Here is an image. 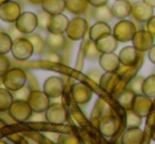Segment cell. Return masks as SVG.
Segmentation results:
<instances>
[{
	"instance_id": "cell-1",
	"label": "cell",
	"mask_w": 155,
	"mask_h": 144,
	"mask_svg": "<svg viewBox=\"0 0 155 144\" xmlns=\"http://www.w3.org/2000/svg\"><path fill=\"white\" fill-rule=\"evenodd\" d=\"M1 80H2L1 82L5 85V87L9 89V90H19L28 82L27 71H24L20 68L10 69L5 75L1 76Z\"/></svg>"
},
{
	"instance_id": "cell-2",
	"label": "cell",
	"mask_w": 155,
	"mask_h": 144,
	"mask_svg": "<svg viewBox=\"0 0 155 144\" xmlns=\"http://www.w3.org/2000/svg\"><path fill=\"white\" fill-rule=\"evenodd\" d=\"M8 111L16 122H26L30 120L33 114V109L31 108L29 102L25 100H14Z\"/></svg>"
},
{
	"instance_id": "cell-3",
	"label": "cell",
	"mask_w": 155,
	"mask_h": 144,
	"mask_svg": "<svg viewBox=\"0 0 155 144\" xmlns=\"http://www.w3.org/2000/svg\"><path fill=\"white\" fill-rule=\"evenodd\" d=\"M14 58L17 60H27L34 53V48L31 41L26 37L14 39L13 47L11 50Z\"/></svg>"
},
{
	"instance_id": "cell-4",
	"label": "cell",
	"mask_w": 155,
	"mask_h": 144,
	"mask_svg": "<svg viewBox=\"0 0 155 144\" xmlns=\"http://www.w3.org/2000/svg\"><path fill=\"white\" fill-rule=\"evenodd\" d=\"M89 32L88 22L82 17H75L70 20L67 29V37L71 40H81Z\"/></svg>"
},
{
	"instance_id": "cell-5",
	"label": "cell",
	"mask_w": 155,
	"mask_h": 144,
	"mask_svg": "<svg viewBox=\"0 0 155 144\" xmlns=\"http://www.w3.org/2000/svg\"><path fill=\"white\" fill-rule=\"evenodd\" d=\"M136 29L137 28L135 24L130 20H120L115 26L113 34L120 43H127L130 40H133L134 35L137 32Z\"/></svg>"
},
{
	"instance_id": "cell-6",
	"label": "cell",
	"mask_w": 155,
	"mask_h": 144,
	"mask_svg": "<svg viewBox=\"0 0 155 144\" xmlns=\"http://www.w3.org/2000/svg\"><path fill=\"white\" fill-rule=\"evenodd\" d=\"M21 15L20 5L15 1L8 0L0 5V19L8 24H15Z\"/></svg>"
},
{
	"instance_id": "cell-7",
	"label": "cell",
	"mask_w": 155,
	"mask_h": 144,
	"mask_svg": "<svg viewBox=\"0 0 155 144\" xmlns=\"http://www.w3.org/2000/svg\"><path fill=\"white\" fill-rule=\"evenodd\" d=\"M28 102L33 111L45 112L50 106V97L45 91L35 89V90H32Z\"/></svg>"
},
{
	"instance_id": "cell-8",
	"label": "cell",
	"mask_w": 155,
	"mask_h": 144,
	"mask_svg": "<svg viewBox=\"0 0 155 144\" xmlns=\"http://www.w3.org/2000/svg\"><path fill=\"white\" fill-rule=\"evenodd\" d=\"M132 16L139 22H148L154 16V7L146 1H137L132 5Z\"/></svg>"
},
{
	"instance_id": "cell-9",
	"label": "cell",
	"mask_w": 155,
	"mask_h": 144,
	"mask_svg": "<svg viewBox=\"0 0 155 144\" xmlns=\"http://www.w3.org/2000/svg\"><path fill=\"white\" fill-rule=\"evenodd\" d=\"M15 24L19 29L20 32H22L26 35L30 34L38 27L37 15H35L32 12H24L19 16V18L16 20Z\"/></svg>"
},
{
	"instance_id": "cell-10",
	"label": "cell",
	"mask_w": 155,
	"mask_h": 144,
	"mask_svg": "<svg viewBox=\"0 0 155 144\" xmlns=\"http://www.w3.org/2000/svg\"><path fill=\"white\" fill-rule=\"evenodd\" d=\"M133 46L139 52L148 51L154 45V36L148 30H138L133 38Z\"/></svg>"
},
{
	"instance_id": "cell-11",
	"label": "cell",
	"mask_w": 155,
	"mask_h": 144,
	"mask_svg": "<svg viewBox=\"0 0 155 144\" xmlns=\"http://www.w3.org/2000/svg\"><path fill=\"white\" fill-rule=\"evenodd\" d=\"M47 121L52 124H63L67 121V111L64 105L61 103L50 104L46 111Z\"/></svg>"
},
{
	"instance_id": "cell-12",
	"label": "cell",
	"mask_w": 155,
	"mask_h": 144,
	"mask_svg": "<svg viewBox=\"0 0 155 144\" xmlns=\"http://www.w3.org/2000/svg\"><path fill=\"white\" fill-rule=\"evenodd\" d=\"M120 122L114 116H105L101 119L99 124V130L102 136L106 138H112L118 133Z\"/></svg>"
},
{
	"instance_id": "cell-13",
	"label": "cell",
	"mask_w": 155,
	"mask_h": 144,
	"mask_svg": "<svg viewBox=\"0 0 155 144\" xmlns=\"http://www.w3.org/2000/svg\"><path fill=\"white\" fill-rule=\"evenodd\" d=\"M99 64L105 72H117L120 68L121 60L119 55L115 54L114 52H106L101 54Z\"/></svg>"
},
{
	"instance_id": "cell-14",
	"label": "cell",
	"mask_w": 155,
	"mask_h": 144,
	"mask_svg": "<svg viewBox=\"0 0 155 144\" xmlns=\"http://www.w3.org/2000/svg\"><path fill=\"white\" fill-rule=\"evenodd\" d=\"M44 91L50 98H60L64 92V82L58 76H50L44 83Z\"/></svg>"
},
{
	"instance_id": "cell-15",
	"label": "cell",
	"mask_w": 155,
	"mask_h": 144,
	"mask_svg": "<svg viewBox=\"0 0 155 144\" xmlns=\"http://www.w3.org/2000/svg\"><path fill=\"white\" fill-rule=\"evenodd\" d=\"M72 97L75 103L84 105L91 100L93 91L84 83H77L72 87Z\"/></svg>"
},
{
	"instance_id": "cell-16",
	"label": "cell",
	"mask_w": 155,
	"mask_h": 144,
	"mask_svg": "<svg viewBox=\"0 0 155 144\" xmlns=\"http://www.w3.org/2000/svg\"><path fill=\"white\" fill-rule=\"evenodd\" d=\"M152 98L141 93V94H136L132 109H134L137 114H139L143 118V117L149 116V114L151 112V109H152Z\"/></svg>"
},
{
	"instance_id": "cell-17",
	"label": "cell",
	"mask_w": 155,
	"mask_h": 144,
	"mask_svg": "<svg viewBox=\"0 0 155 144\" xmlns=\"http://www.w3.org/2000/svg\"><path fill=\"white\" fill-rule=\"evenodd\" d=\"M69 22L70 20L65 16L64 14H56V15H52L51 19H50L49 26H48V31L51 33H60V34H64L67 32Z\"/></svg>"
},
{
	"instance_id": "cell-18",
	"label": "cell",
	"mask_w": 155,
	"mask_h": 144,
	"mask_svg": "<svg viewBox=\"0 0 155 144\" xmlns=\"http://www.w3.org/2000/svg\"><path fill=\"white\" fill-rule=\"evenodd\" d=\"M139 51L135 47H125L119 53V57L121 60V65L124 67H134L139 59Z\"/></svg>"
},
{
	"instance_id": "cell-19",
	"label": "cell",
	"mask_w": 155,
	"mask_h": 144,
	"mask_svg": "<svg viewBox=\"0 0 155 144\" xmlns=\"http://www.w3.org/2000/svg\"><path fill=\"white\" fill-rule=\"evenodd\" d=\"M118 39L115 37L114 34H106L96 40V45L99 48V50L102 53H106V52H115L118 47Z\"/></svg>"
},
{
	"instance_id": "cell-20",
	"label": "cell",
	"mask_w": 155,
	"mask_h": 144,
	"mask_svg": "<svg viewBox=\"0 0 155 144\" xmlns=\"http://www.w3.org/2000/svg\"><path fill=\"white\" fill-rule=\"evenodd\" d=\"M113 15L117 19H124L132 14V5L127 0H116L112 7Z\"/></svg>"
},
{
	"instance_id": "cell-21",
	"label": "cell",
	"mask_w": 155,
	"mask_h": 144,
	"mask_svg": "<svg viewBox=\"0 0 155 144\" xmlns=\"http://www.w3.org/2000/svg\"><path fill=\"white\" fill-rule=\"evenodd\" d=\"M143 140V131L139 127L127 128L122 136L123 144H139Z\"/></svg>"
},
{
	"instance_id": "cell-22",
	"label": "cell",
	"mask_w": 155,
	"mask_h": 144,
	"mask_svg": "<svg viewBox=\"0 0 155 144\" xmlns=\"http://www.w3.org/2000/svg\"><path fill=\"white\" fill-rule=\"evenodd\" d=\"M110 33H112V29H110V24L103 21H97L89 29V37L93 41L98 40L102 36L106 34H110Z\"/></svg>"
},
{
	"instance_id": "cell-23",
	"label": "cell",
	"mask_w": 155,
	"mask_h": 144,
	"mask_svg": "<svg viewBox=\"0 0 155 144\" xmlns=\"http://www.w3.org/2000/svg\"><path fill=\"white\" fill-rule=\"evenodd\" d=\"M46 43L50 50L58 51V50L64 49L66 46V37L64 36V34L49 32L46 38Z\"/></svg>"
},
{
	"instance_id": "cell-24",
	"label": "cell",
	"mask_w": 155,
	"mask_h": 144,
	"mask_svg": "<svg viewBox=\"0 0 155 144\" xmlns=\"http://www.w3.org/2000/svg\"><path fill=\"white\" fill-rule=\"evenodd\" d=\"M41 7L51 15L62 14L66 10V0H44Z\"/></svg>"
},
{
	"instance_id": "cell-25",
	"label": "cell",
	"mask_w": 155,
	"mask_h": 144,
	"mask_svg": "<svg viewBox=\"0 0 155 144\" xmlns=\"http://www.w3.org/2000/svg\"><path fill=\"white\" fill-rule=\"evenodd\" d=\"M88 0H66V10L73 15H82L87 11Z\"/></svg>"
},
{
	"instance_id": "cell-26",
	"label": "cell",
	"mask_w": 155,
	"mask_h": 144,
	"mask_svg": "<svg viewBox=\"0 0 155 144\" xmlns=\"http://www.w3.org/2000/svg\"><path fill=\"white\" fill-rule=\"evenodd\" d=\"M119 82V75L116 72H105L102 74L100 86L107 92H112L117 86V83Z\"/></svg>"
},
{
	"instance_id": "cell-27",
	"label": "cell",
	"mask_w": 155,
	"mask_h": 144,
	"mask_svg": "<svg viewBox=\"0 0 155 144\" xmlns=\"http://www.w3.org/2000/svg\"><path fill=\"white\" fill-rule=\"evenodd\" d=\"M93 16L97 21H103L107 22V24L112 21L113 18H114L112 8H110L107 5L95 8V10L93 12Z\"/></svg>"
},
{
	"instance_id": "cell-28",
	"label": "cell",
	"mask_w": 155,
	"mask_h": 144,
	"mask_svg": "<svg viewBox=\"0 0 155 144\" xmlns=\"http://www.w3.org/2000/svg\"><path fill=\"white\" fill-rule=\"evenodd\" d=\"M135 98H136V93L134 92V91L125 88L124 90H122L118 94L117 101H118V103L120 104L125 110H127V109H132V108H133Z\"/></svg>"
},
{
	"instance_id": "cell-29",
	"label": "cell",
	"mask_w": 155,
	"mask_h": 144,
	"mask_svg": "<svg viewBox=\"0 0 155 144\" xmlns=\"http://www.w3.org/2000/svg\"><path fill=\"white\" fill-rule=\"evenodd\" d=\"M14 102V97L11 90L8 88L0 89V111H7Z\"/></svg>"
},
{
	"instance_id": "cell-30",
	"label": "cell",
	"mask_w": 155,
	"mask_h": 144,
	"mask_svg": "<svg viewBox=\"0 0 155 144\" xmlns=\"http://www.w3.org/2000/svg\"><path fill=\"white\" fill-rule=\"evenodd\" d=\"M142 123V117L135 111L134 109L127 110V117H125V125L127 128L132 127H139Z\"/></svg>"
},
{
	"instance_id": "cell-31",
	"label": "cell",
	"mask_w": 155,
	"mask_h": 144,
	"mask_svg": "<svg viewBox=\"0 0 155 144\" xmlns=\"http://www.w3.org/2000/svg\"><path fill=\"white\" fill-rule=\"evenodd\" d=\"M27 38H28L29 40L31 41V43L33 45V48H34V53L35 54H41L44 51H45L47 43H46V41L44 40L43 38H41V35L32 34V33H30V34H28Z\"/></svg>"
},
{
	"instance_id": "cell-32",
	"label": "cell",
	"mask_w": 155,
	"mask_h": 144,
	"mask_svg": "<svg viewBox=\"0 0 155 144\" xmlns=\"http://www.w3.org/2000/svg\"><path fill=\"white\" fill-rule=\"evenodd\" d=\"M13 38L8 33H0V54H7L12 50L13 47Z\"/></svg>"
},
{
	"instance_id": "cell-33",
	"label": "cell",
	"mask_w": 155,
	"mask_h": 144,
	"mask_svg": "<svg viewBox=\"0 0 155 144\" xmlns=\"http://www.w3.org/2000/svg\"><path fill=\"white\" fill-rule=\"evenodd\" d=\"M142 93L150 98L155 97V74L148 76L144 80L142 86Z\"/></svg>"
},
{
	"instance_id": "cell-34",
	"label": "cell",
	"mask_w": 155,
	"mask_h": 144,
	"mask_svg": "<svg viewBox=\"0 0 155 144\" xmlns=\"http://www.w3.org/2000/svg\"><path fill=\"white\" fill-rule=\"evenodd\" d=\"M144 80H146V78H142V76H140V75L134 76V78L129 82V84L127 85V88L132 91H134L136 94H141L142 86H143Z\"/></svg>"
},
{
	"instance_id": "cell-35",
	"label": "cell",
	"mask_w": 155,
	"mask_h": 144,
	"mask_svg": "<svg viewBox=\"0 0 155 144\" xmlns=\"http://www.w3.org/2000/svg\"><path fill=\"white\" fill-rule=\"evenodd\" d=\"M41 57L45 62H53V64H60L62 62V56L54 50H49V51L43 52L41 54Z\"/></svg>"
},
{
	"instance_id": "cell-36",
	"label": "cell",
	"mask_w": 155,
	"mask_h": 144,
	"mask_svg": "<svg viewBox=\"0 0 155 144\" xmlns=\"http://www.w3.org/2000/svg\"><path fill=\"white\" fill-rule=\"evenodd\" d=\"M52 15L49 14L48 12H46L45 10H43L41 12H39L37 14V19H38V28L41 30L45 31L48 30V26H49L50 19H51Z\"/></svg>"
},
{
	"instance_id": "cell-37",
	"label": "cell",
	"mask_w": 155,
	"mask_h": 144,
	"mask_svg": "<svg viewBox=\"0 0 155 144\" xmlns=\"http://www.w3.org/2000/svg\"><path fill=\"white\" fill-rule=\"evenodd\" d=\"M101 54H102V52L100 51L99 48H98L97 45H96V43L94 41V43H91L88 45L85 56H86L87 59L95 60V59H97V58H100Z\"/></svg>"
},
{
	"instance_id": "cell-38",
	"label": "cell",
	"mask_w": 155,
	"mask_h": 144,
	"mask_svg": "<svg viewBox=\"0 0 155 144\" xmlns=\"http://www.w3.org/2000/svg\"><path fill=\"white\" fill-rule=\"evenodd\" d=\"M32 90L33 89L31 88L30 86H26V85H25L19 90L12 91V93H13V97L15 100H25V101H28Z\"/></svg>"
},
{
	"instance_id": "cell-39",
	"label": "cell",
	"mask_w": 155,
	"mask_h": 144,
	"mask_svg": "<svg viewBox=\"0 0 155 144\" xmlns=\"http://www.w3.org/2000/svg\"><path fill=\"white\" fill-rule=\"evenodd\" d=\"M11 60L9 57L5 56V54H0V75L2 76L10 70Z\"/></svg>"
},
{
	"instance_id": "cell-40",
	"label": "cell",
	"mask_w": 155,
	"mask_h": 144,
	"mask_svg": "<svg viewBox=\"0 0 155 144\" xmlns=\"http://www.w3.org/2000/svg\"><path fill=\"white\" fill-rule=\"evenodd\" d=\"M58 143H64V144H75L79 143V140L77 139V137L72 135H67V133H64V135H61L60 138L58 140Z\"/></svg>"
},
{
	"instance_id": "cell-41",
	"label": "cell",
	"mask_w": 155,
	"mask_h": 144,
	"mask_svg": "<svg viewBox=\"0 0 155 144\" xmlns=\"http://www.w3.org/2000/svg\"><path fill=\"white\" fill-rule=\"evenodd\" d=\"M86 76L88 78H91V81H94L97 84H100V81H101L102 78V72L99 70H89L88 72L86 73Z\"/></svg>"
},
{
	"instance_id": "cell-42",
	"label": "cell",
	"mask_w": 155,
	"mask_h": 144,
	"mask_svg": "<svg viewBox=\"0 0 155 144\" xmlns=\"http://www.w3.org/2000/svg\"><path fill=\"white\" fill-rule=\"evenodd\" d=\"M8 34L14 39H17V38H20V37H26V34H24L22 32H20L19 29L16 27V24L14 26L10 27L9 28V31H8Z\"/></svg>"
},
{
	"instance_id": "cell-43",
	"label": "cell",
	"mask_w": 155,
	"mask_h": 144,
	"mask_svg": "<svg viewBox=\"0 0 155 144\" xmlns=\"http://www.w3.org/2000/svg\"><path fill=\"white\" fill-rule=\"evenodd\" d=\"M31 122H45L47 121V116L44 112H37V111H33L32 116L30 118Z\"/></svg>"
},
{
	"instance_id": "cell-44",
	"label": "cell",
	"mask_w": 155,
	"mask_h": 144,
	"mask_svg": "<svg viewBox=\"0 0 155 144\" xmlns=\"http://www.w3.org/2000/svg\"><path fill=\"white\" fill-rule=\"evenodd\" d=\"M147 29H148L149 32L155 37V15L147 22Z\"/></svg>"
},
{
	"instance_id": "cell-45",
	"label": "cell",
	"mask_w": 155,
	"mask_h": 144,
	"mask_svg": "<svg viewBox=\"0 0 155 144\" xmlns=\"http://www.w3.org/2000/svg\"><path fill=\"white\" fill-rule=\"evenodd\" d=\"M88 1H89V5L97 8V7H101V5H106L108 0H88Z\"/></svg>"
},
{
	"instance_id": "cell-46",
	"label": "cell",
	"mask_w": 155,
	"mask_h": 144,
	"mask_svg": "<svg viewBox=\"0 0 155 144\" xmlns=\"http://www.w3.org/2000/svg\"><path fill=\"white\" fill-rule=\"evenodd\" d=\"M148 55H149V59H150L153 64H155V45H153L152 48L149 50Z\"/></svg>"
},
{
	"instance_id": "cell-47",
	"label": "cell",
	"mask_w": 155,
	"mask_h": 144,
	"mask_svg": "<svg viewBox=\"0 0 155 144\" xmlns=\"http://www.w3.org/2000/svg\"><path fill=\"white\" fill-rule=\"evenodd\" d=\"M44 135L46 136V137H48V139H50V140H55V139H53V137H58V138H60V135L58 133H45Z\"/></svg>"
},
{
	"instance_id": "cell-48",
	"label": "cell",
	"mask_w": 155,
	"mask_h": 144,
	"mask_svg": "<svg viewBox=\"0 0 155 144\" xmlns=\"http://www.w3.org/2000/svg\"><path fill=\"white\" fill-rule=\"evenodd\" d=\"M29 1L33 5H41L44 2V0H29Z\"/></svg>"
},
{
	"instance_id": "cell-49",
	"label": "cell",
	"mask_w": 155,
	"mask_h": 144,
	"mask_svg": "<svg viewBox=\"0 0 155 144\" xmlns=\"http://www.w3.org/2000/svg\"><path fill=\"white\" fill-rule=\"evenodd\" d=\"M143 1H146L147 3H149L150 5L155 8V0H143Z\"/></svg>"
}]
</instances>
